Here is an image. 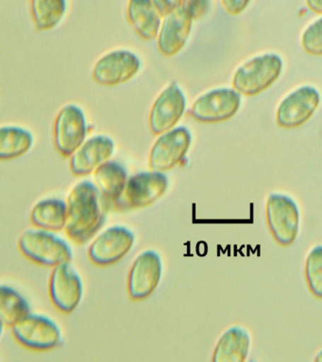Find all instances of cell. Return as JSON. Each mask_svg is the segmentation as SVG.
Masks as SVG:
<instances>
[{"label":"cell","instance_id":"obj_1","mask_svg":"<svg viewBox=\"0 0 322 362\" xmlns=\"http://www.w3.org/2000/svg\"><path fill=\"white\" fill-rule=\"evenodd\" d=\"M67 203V235L72 242L84 245L103 228L109 206L97 185L87 180L72 189Z\"/></svg>","mask_w":322,"mask_h":362},{"label":"cell","instance_id":"obj_2","mask_svg":"<svg viewBox=\"0 0 322 362\" xmlns=\"http://www.w3.org/2000/svg\"><path fill=\"white\" fill-rule=\"evenodd\" d=\"M18 247L30 262L47 267H55L72 260V250L69 243L45 229L25 231L19 239Z\"/></svg>","mask_w":322,"mask_h":362},{"label":"cell","instance_id":"obj_3","mask_svg":"<svg viewBox=\"0 0 322 362\" xmlns=\"http://www.w3.org/2000/svg\"><path fill=\"white\" fill-rule=\"evenodd\" d=\"M282 70V59L276 54L255 57L236 70L233 86L237 92L244 95H259L279 78Z\"/></svg>","mask_w":322,"mask_h":362},{"label":"cell","instance_id":"obj_4","mask_svg":"<svg viewBox=\"0 0 322 362\" xmlns=\"http://www.w3.org/2000/svg\"><path fill=\"white\" fill-rule=\"evenodd\" d=\"M168 187V177L163 172L138 173L128 178L125 191L114 209L125 211L151 206L165 194Z\"/></svg>","mask_w":322,"mask_h":362},{"label":"cell","instance_id":"obj_5","mask_svg":"<svg viewBox=\"0 0 322 362\" xmlns=\"http://www.w3.org/2000/svg\"><path fill=\"white\" fill-rule=\"evenodd\" d=\"M12 333L22 346L33 351H49L62 342L61 329L49 317L30 313L13 325Z\"/></svg>","mask_w":322,"mask_h":362},{"label":"cell","instance_id":"obj_6","mask_svg":"<svg viewBox=\"0 0 322 362\" xmlns=\"http://www.w3.org/2000/svg\"><path fill=\"white\" fill-rule=\"evenodd\" d=\"M265 211L274 239L281 245H292L299 226V211L295 201L287 194L273 192L268 198Z\"/></svg>","mask_w":322,"mask_h":362},{"label":"cell","instance_id":"obj_7","mask_svg":"<svg viewBox=\"0 0 322 362\" xmlns=\"http://www.w3.org/2000/svg\"><path fill=\"white\" fill-rule=\"evenodd\" d=\"M191 143V133L185 127H175L160 135L149 153V168L163 173L174 168L185 160Z\"/></svg>","mask_w":322,"mask_h":362},{"label":"cell","instance_id":"obj_8","mask_svg":"<svg viewBox=\"0 0 322 362\" xmlns=\"http://www.w3.org/2000/svg\"><path fill=\"white\" fill-rule=\"evenodd\" d=\"M240 104L241 96L237 90L226 88L212 90L194 102L190 115L200 123H219L234 117Z\"/></svg>","mask_w":322,"mask_h":362},{"label":"cell","instance_id":"obj_9","mask_svg":"<svg viewBox=\"0 0 322 362\" xmlns=\"http://www.w3.org/2000/svg\"><path fill=\"white\" fill-rule=\"evenodd\" d=\"M87 126L86 115L76 105L62 107L54 123V143L58 152L70 158L86 141Z\"/></svg>","mask_w":322,"mask_h":362},{"label":"cell","instance_id":"obj_10","mask_svg":"<svg viewBox=\"0 0 322 362\" xmlns=\"http://www.w3.org/2000/svg\"><path fill=\"white\" fill-rule=\"evenodd\" d=\"M50 296L52 304L63 313H71L80 304L83 283L70 262L53 267L50 280Z\"/></svg>","mask_w":322,"mask_h":362},{"label":"cell","instance_id":"obj_11","mask_svg":"<svg viewBox=\"0 0 322 362\" xmlns=\"http://www.w3.org/2000/svg\"><path fill=\"white\" fill-rule=\"evenodd\" d=\"M140 67L139 58L132 51H112L96 62L93 79L104 86H115L131 81L139 72Z\"/></svg>","mask_w":322,"mask_h":362},{"label":"cell","instance_id":"obj_12","mask_svg":"<svg viewBox=\"0 0 322 362\" xmlns=\"http://www.w3.org/2000/svg\"><path fill=\"white\" fill-rule=\"evenodd\" d=\"M134 235L125 226H111L103 232L89 247L88 257L94 264L108 266L122 259L131 251Z\"/></svg>","mask_w":322,"mask_h":362},{"label":"cell","instance_id":"obj_13","mask_svg":"<svg viewBox=\"0 0 322 362\" xmlns=\"http://www.w3.org/2000/svg\"><path fill=\"white\" fill-rule=\"evenodd\" d=\"M162 259L157 252L146 250L132 263L128 279V293L132 301L148 298L159 285Z\"/></svg>","mask_w":322,"mask_h":362},{"label":"cell","instance_id":"obj_14","mask_svg":"<svg viewBox=\"0 0 322 362\" xmlns=\"http://www.w3.org/2000/svg\"><path fill=\"white\" fill-rule=\"evenodd\" d=\"M186 99L176 82H171L158 96L149 115V129L154 135L173 129L185 112Z\"/></svg>","mask_w":322,"mask_h":362},{"label":"cell","instance_id":"obj_15","mask_svg":"<svg viewBox=\"0 0 322 362\" xmlns=\"http://www.w3.org/2000/svg\"><path fill=\"white\" fill-rule=\"evenodd\" d=\"M321 96L316 88L304 86L294 90L280 104L277 110V124L282 129H296L306 123L316 109Z\"/></svg>","mask_w":322,"mask_h":362},{"label":"cell","instance_id":"obj_16","mask_svg":"<svg viewBox=\"0 0 322 362\" xmlns=\"http://www.w3.org/2000/svg\"><path fill=\"white\" fill-rule=\"evenodd\" d=\"M115 152V143L105 135L95 136L84 141L70 157V170L74 175L83 177L94 173L107 163Z\"/></svg>","mask_w":322,"mask_h":362},{"label":"cell","instance_id":"obj_17","mask_svg":"<svg viewBox=\"0 0 322 362\" xmlns=\"http://www.w3.org/2000/svg\"><path fill=\"white\" fill-rule=\"evenodd\" d=\"M193 20L183 7L166 16L157 37L158 49L162 55L173 57L185 47Z\"/></svg>","mask_w":322,"mask_h":362},{"label":"cell","instance_id":"obj_18","mask_svg":"<svg viewBox=\"0 0 322 362\" xmlns=\"http://www.w3.org/2000/svg\"><path fill=\"white\" fill-rule=\"evenodd\" d=\"M94 180L110 211L114 209L115 204L122 197L128 181L125 167L117 161L108 160L96 169Z\"/></svg>","mask_w":322,"mask_h":362},{"label":"cell","instance_id":"obj_19","mask_svg":"<svg viewBox=\"0 0 322 362\" xmlns=\"http://www.w3.org/2000/svg\"><path fill=\"white\" fill-rule=\"evenodd\" d=\"M127 13L141 39L154 41L159 35L161 14L152 0H129Z\"/></svg>","mask_w":322,"mask_h":362},{"label":"cell","instance_id":"obj_20","mask_svg":"<svg viewBox=\"0 0 322 362\" xmlns=\"http://www.w3.org/2000/svg\"><path fill=\"white\" fill-rule=\"evenodd\" d=\"M251 336L246 328L234 325L220 337L213 354L214 362H243L250 351Z\"/></svg>","mask_w":322,"mask_h":362},{"label":"cell","instance_id":"obj_21","mask_svg":"<svg viewBox=\"0 0 322 362\" xmlns=\"http://www.w3.org/2000/svg\"><path fill=\"white\" fill-rule=\"evenodd\" d=\"M30 221L38 228L47 231H61L66 228L67 203L61 199H47L36 204Z\"/></svg>","mask_w":322,"mask_h":362},{"label":"cell","instance_id":"obj_22","mask_svg":"<svg viewBox=\"0 0 322 362\" xmlns=\"http://www.w3.org/2000/svg\"><path fill=\"white\" fill-rule=\"evenodd\" d=\"M33 144L29 130L18 127H2L0 129V158L13 160L26 154Z\"/></svg>","mask_w":322,"mask_h":362},{"label":"cell","instance_id":"obj_23","mask_svg":"<svg viewBox=\"0 0 322 362\" xmlns=\"http://www.w3.org/2000/svg\"><path fill=\"white\" fill-rule=\"evenodd\" d=\"M66 10V0H30L33 23L40 31L50 30L57 27Z\"/></svg>","mask_w":322,"mask_h":362},{"label":"cell","instance_id":"obj_24","mask_svg":"<svg viewBox=\"0 0 322 362\" xmlns=\"http://www.w3.org/2000/svg\"><path fill=\"white\" fill-rule=\"evenodd\" d=\"M30 313L27 300L9 286H2L0 291V316L2 325L12 327Z\"/></svg>","mask_w":322,"mask_h":362},{"label":"cell","instance_id":"obj_25","mask_svg":"<svg viewBox=\"0 0 322 362\" xmlns=\"http://www.w3.org/2000/svg\"><path fill=\"white\" fill-rule=\"evenodd\" d=\"M305 274L311 293L322 299V245H316L308 254Z\"/></svg>","mask_w":322,"mask_h":362},{"label":"cell","instance_id":"obj_26","mask_svg":"<svg viewBox=\"0 0 322 362\" xmlns=\"http://www.w3.org/2000/svg\"><path fill=\"white\" fill-rule=\"evenodd\" d=\"M305 52L314 56H322V18L309 25L301 38Z\"/></svg>","mask_w":322,"mask_h":362},{"label":"cell","instance_id":"obj_27","mask_svg":"<svg viewBox=\"0 0 322 362\" xmlns=\"http://www.w3.org/2000/svg\"><path fill=\"white\" fill-rule=\"evenodd\" d=\"M182 7L194 20L200 19L207 13L209 0H183Z\"/></svg>","mask_w":322,"mask_h":362},{"label":"cell","instance_id":"obj_28","mask_svg":"<svg viewBox=\"0 0 322 362\" xmlns=\"http://www.w3.org/2000/svg\"><path fill=\"white\" fill-rule=\"evenodd\" d=\"M161 16H168L182 7L183 0H152Z\"/></svg>","mask_w":322,"mask_h":362},{"label":"cell","instance_id":"obj_29","mask_svg":"<svg viewBox=\"0 0 322 362\" xmlns=\"http://www.w3.org/2000/svg\"><path fill=\"white\" fill-rule=\"evenodd\" d=\"M251 0H222L223 8L230 16H239L248 7Z\"/></svg>","mask_w":322,"mask_h":362},{"label":"cell","instance_id":"obj_30","mask_svg":"<svg viewBox=\"0 0 322 362\" xmlns=\"http://www.w3.org/2000/svg\"><path fill=\"white\" fill-rule=\"evenodd\" d=\"M306 4L314 13L322 16V0H306Z\"/></svg>","mask_w":322,"mask_h":362},{"label":"cell","instance_id":"obj_31","mask_svg":"<svg viewBox=\"0 0 322 362\" xmlns=\"http://www.w3.org/2000/svg\"><path fill=\"white\" fill-rule=\"evenodd\" d=\"M316 361L322 362V349L316 355Z\"/></svg>","mask_w":322,"mask_h":362}]
</instances>
